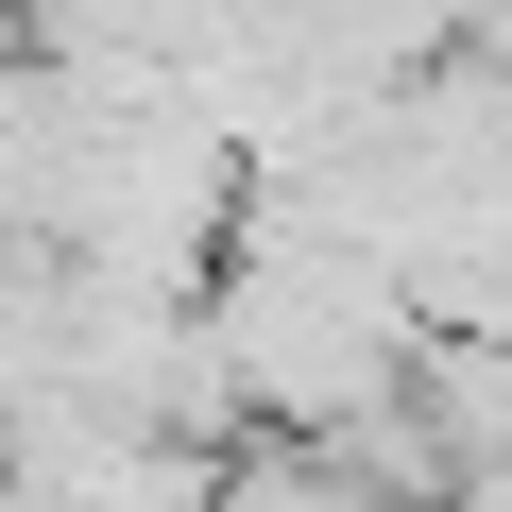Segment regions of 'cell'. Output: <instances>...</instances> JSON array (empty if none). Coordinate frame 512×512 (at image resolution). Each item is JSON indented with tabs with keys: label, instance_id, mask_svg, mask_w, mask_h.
<instances>
[{
	"label": "cell",
	"instance_id": "obj_1",
	"mask_svg": "<svg viewBox=\"0 0 512 512\" xmlns=\"http://www.w3.org/2000/svg\"><path fill=\"white\" fill-rule=\"evenodd\" d=\"M205 512H376V495H359L342 461H308V444H222Z\"/></svg>",
	"mask_w": 512,
	"mask_h": 512
}]
</instances>
